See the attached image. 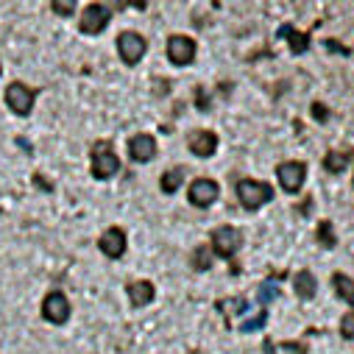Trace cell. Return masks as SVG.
Returning a JSON list of instances; mask_svg holds the SVG:
<instances>
[{
  "instance_id": "6da1fadb",
  "label": "cell",
  "mask_w": 354,
  "mask_h": 354,
  "mask_svg": "<svg viewBox=\"0 0 354 354\" xmlns=\"http://www.w3.org/2000/svg\"><path fill=\"white\" fill-rule=\"evenodd\" d=\"M234 193H237L240 207L248 209V212H257V209H262L265 204L274 201V185L262 182V179H240V182L234 185Z\"/></svg>"
},
{
  "instance_id": "7a4b0ae2",
  "label": "cell",
  "mask_w": 354,
  "mask_h": 354,
  "mask_svg": "<svg viewBox=\"0 0 354 354\" xmlns=\"http://www.w3.org/2000/svg\"><path fill=\"white\" fill-rule=\"evenodd\" d=\"M90 170H93V179H98V182H109V179L118 176L120 159H118V153H115L109 140H98L90 148Z\"/></svg>"
},
{
  "instance_id": "3957f363",
  "label": "cell",
  "mask_w": 354,
  "mask_h": 354,
  "mask_svg": "<svg viewBox=\"0 0 354 354\" xmlns=\"http://www.w3.org/2000/svg\"><path fill=\"white\" fill-rule=\"evenodd\" d=\"M240 248H243V232H240L237 226L223 223V226H218V229L212 232V237H209V251H212V257L234 259V257L240 254Z\"/></svg>"
},
{
  "instance_id": "277c9868",
  "label": "cell",
  "mask_w": 354,
  "mask_h": 354,
  "mask_svg": "<svg viewBox=\"0 0 354 354\" xmlns=\"http://www.w3.org/2000/svg\"><path fill=\"white\" fill-rule=\"evenodd\" d=\"M277 179H279L282 193H288V196H299L301 187H304V182H307V162H301V159L279 162V167H277Z\"/></svg>"
},
{
  "instance_id": "5b68a950",
  "label": "cell",
  "mask_w": 354,
  "mask_h": 354,
  "mask_svg": "<svg viewBox=\"0 0 354 354\" xmlns=\"http://www.w3.org/2000/svg\"><path fill=\"white\" fill-rule=\"evenodd\" d=\"M165 53H167V59H170L173 67H190V64L196 62L198 45H196V39L187 37V34H170Z\"/></svg>"
},
{
  "instance_id": "8992f818",
  "label": "cell",
  "mask_w": 354,
  "mask_h": 354,
  "mask_svg": "<svg viewBox=\"0 0 354 354\" xmlns=\"http://www.w3.org/2000/svg\"><path fill=\"white\" fill-rule=\"evenodd\" d=\"M109 23H112V9L104 3H90V6H84V15L78 20V31L86 37H98L101 31H106Z\"/></svg>"
},
{
  "instance_id": "52a82bcc",
  "label": "cell",
  "mask_w": 354,
  "mask_h": 354,
  "mask_svg": "<svg viewBox=\"0 0 354 354\" xmlns=\"http://www.w3.org/2000/svg\"><path fill=\"white\" fill-rule=\"evenodd\" d=\"M218 198H221V185L215 179H207V176H198L187 187V201L198 209H209Z\"/></svg>"
},
{
  "instance_id": "ba28073f",
  "label": "cell",
  "mask_w": 354,
  "mask_h": 354,
  "mask_svg": "<svg viewBox=\"0 0 354 354\" xmlns=\"http://www.w3.org/2000/svg\"><path fill=\"white\" fill-rule=\"evenodd\" d=\"M6 104L15 115L20 118H28L34 112V104H37V90H31V86H26L23 81H15L6 86Z\"/></svg>"
},
{
  "instance_id": "9c48e42d",
  "label": "cell",
  "mask_w": 354,
  "mask_h": 354,
  "mask_svg": "<svg viewBox=\"0 0 354 354\" xmlns=\"http://www.w3.org/2000/svg\"><path fill=\"white\" fill-rule=\"evenodd\" d=\"M145 50H148V42H145L142 34H137V31H123V34H118V53H120L123 64H129V67L140 64L142 56H145Z\"/></svg>"
},
{
  "instance_id": "30bf717a",
  "label": "cell",
  "mask_w": 354,
  "mask_h": 354,
  "mask_svg": "<svg viewBox=\"0 0 354 354\" xmlns=\"http://www.w3.org/2000/svg\"><path fill=\"white\" fill-rule=\"evenodd\" d=\"M42 318L48 324H56V326L70 321V301H67V296L62 290H50L42 299Z\"/></svg>"
},
{
  "instance_id": "8fae6325",
  "label": "cell",
  "mask_w": 354,
  "mask_h": 354,
  "mask_svg": "<svg viewBox=\"0 0 354 354\" xmlns=\"http://www.w3.org/2000/svg\"><path fill=\"white\" fill-rule=\"evenodd\" d=\"M218 142H221L218 134L209 131V129H196V131L187 134V148H190V153L198 156V159H209V156H215Z\"/></svg>"
},
{
  "instance_id": "7c38bea8",
  "label": "cell",
  "mask_w": 354,
  "mask_h": 354,
  "mask_svg": "<svg viewBox=\"0 0 354 354\" xmlns=\"http://www.w3.org/2000/svg\"><path fill=\"white\" fill-rule=\"evenodd\" d=\"M98 248H101V254L106 259H120L126 254V248H129V237H126V232L120 226H109L98 237Z\"/></svg>"
},
{
  "instance_id": "4fadbf2b",
  "label": "cell",
  "mask_w": 354,
  "mask_h": 354,
  "mask_svg": "<svg viewBox=\"0 0 354 354\" xmlns=\"http://www.w3.org/2000/svg\"><path fill=\"white\" fill-rule=\"evenodd\" d=\"M277 39H285L293 56H304V53H310V48H313L310 31H299L293 23H282L279 31H277Z\"/></svg>"
},
{
  "instance_id": "5bb4252c",
  "label": "cell",
  "mask_w": 354,
  "mask_h": 354,
  "mask_svg": "<svg viewBox=\"0 0 354 354\" xmlns=\"http://www.w3.org/2000/svg\"><path fill=\"white\" fill-rule=\"evenodd\" d=\"M129 159L137 162V165L153 162V159H156V137H153V134H145V131L134 134V137L129 140Z\"/></svg>"
},
{
  "instance_id": "9a60e30c",
  "label": "cell",
  "mask_w": 354,
  "mask_h": 354,
  "mask_svg": "<svg viewBox=\"0 0 354 354\" xmlns=\"http://www.w3.org/2000/svg\"><path fill=\"white\" fill-rule=\"evenodd\" d=\"M351 162H354V148H351V145L329 148V151L324 153V159H321L324 170H326V173H332V176H337V173L348 170V165H351Z\"/></svg>"
},
{
  "instance_id": "2e32d148",
  "label": "cell",
  "mask_w": 354,
  "mask_h": 354,
  "mask_svg": "<svg viewBox=\"0 0 354 354\" xmlns=\"http://www.w3.org/2000/svg\"><path fill=\"white\" fill-rule=\"evenodd\" d=\"M126 293H129V301H131L134 307H148V304L156 299V288H153V282H148V279H134V282H129V285H126Z\"/></svg>"
},
{
  "instance_id": "e0dca14e",
  "label": "cell",
  "mask_w": 354,
  "mask_h": 354,
  "mask_svg": "<svg viewBox=\"0 0 354 354\" xmlns=\"http://www.w3.org/2000/svg\"><path fill=\"white\" fill-rule=\"evenodd\" d=\"M293 293H296V299L299 301H313L315 299V293H318V279L313 277V271H299L296 277H293Z\"/></svg>"
},
{
  "instance_id": "ac0fdd59",
  "label": "cell",
  "mask_w": 354,
  "mask_h": 354,
  "mask_svg": "<svg viewBox=\"0 0 354 354\" xmlns=\"http://www.w3.org/2000/svg\"><path fill=\"white\" fill-rule=\"evenodd\" d=\"M185 179H187V167L176 165V167H170V170H165V173H162V179H159V190H162L165 196H173V193H179V187L185 185Z\"/></svg>"
},
{
  "instance_id": "d6986e66",
  "label": "cell",
  "mask_w": 354,
  "mask_h": 354,
  "mask_svg": "<svg viewBox=\"0 0 354 354\" xmlns=\"http://www.w3.org/2000/svg\"><path fill=\"white\" fill-rule=\"evenodd\" d=\"M332 288H335V293L354 310V279H351L348 274L335 271V274H332Z\"/></svg>"
},
{
  "instance_id": "ffe728a7",
  "label": "cell",
  "mask_w": 354,
  "mask_h": 354,
  "mask_svg": "<svg viewBox=\"0 0 354 354\" xmlns=\"http://www.w3.org/2000/svg\"><path fill=\"white\" fill-rule=\"evenodd\" d=\"M279 299V285L274 279H265L259 282V290H257V301H259V310H268V304H274Z\"/></svg>"
},
{
  "instance_id": "44dd1931",
  "label": "cell",
  "mask_w": 354,
  "mask_h": 354,
  "mask_svg": "<svg viewBox=\"0 0 354 354\" xmlns=\"http://www.w3.org/2000/svg\"><path fill=\"white\" fill-rule=\"evenodd\" d=\"M315 240H318V245H324V248H335L337 245V237H335V226H332V221H318V229H315Z\"/></svg>"
},
{
  "instance_id": "7402d4cb",
  "label": "cell",
  "mask_w": 354,
  "mask_h": 354,
  "mask_svg": "<svg viewBox=\"0 0 354 354\" xmlns=\"http://www.w3.org/2000/svg\"><path fill=\"white\" fill-rule=\"evenodd\" d=\"M193 271H198V274H207L209 268H212V251L207 248V245H198L196 251H193Z\"/></svg>"
},
{
  "instance_id": "603a6c76",
  "label": "cell",
  "mask_w": 354,
  "mask_h": 354,
  "mask_svg": "<svg viewBox=\"0 0 354 354\" xmlns=\"http://www.w3.org/2000/svg\"><path fill=\"white\" fill-rule=\"evenodd\" d=\"M265 324H268V310H259L254 318H245V321L240 324V332H243V335H251V332H259Z\"/></svg>"
},
{
  "instance_id": "cb8c5ba5",
  "label": "cell",
  "mask_w": 354,
  "mask_h": 354,
  "mask_svg": "<svg viewBox=\"0 0 354 354\" xmlns=\"http://www.w3.org/2000/svg\"><path fill=\"white\" fill-rule=\"evenodd\" d=\"M337 332L343 340H354V310L343 313L340 315V324H337Z\"/></svg>"
},
{
  "instance_id": "d4e9b609",
  "label": "cell",
  "mask_w": 354,
  "mask_h": 354,
  "mask_svg": "<svg viewBox=\"0 0 354 354\" xmlns=\"http://www.w3.org/2000/svg\"><path fill=\"white\" fill-rule=\"evenodd\" d=\"M50 9L59 15V17H70L75 12V0H50Z\"/></svg>"
},
{
  "instance_id": "484cf974",
  "label": "cell",
  "mask_w": 354,
  "mask_h": 354,
  "mask_svg": "<svg viewBox=\"0 0 354 354\" xmlns=\"http://www.w3.org/2000/svg\"><path fill=\"white\" fill-rule=\"evenodd\" d=\"M310 112H313V118H315L321 126H324V123L332 118V112H329V109H326V104H321V101H315V104L310 106Z\"/></svg>"
},
{
  "instance_id": "4316f807",
  "label": "cell",
  "mask_w": 354,
  "mask_h": 354,
  "mask_svg": "<svg viewBox=\"0 0 354 354\" xmlns=\"http://www.w3.org/2000/svg\"><path fill=\"white\" fill-rule=\"evenodd\" d=\"M223 304H232L229 310L237 313V315H243V313L248 310V299H245V296H234V299H229V301H223Z\"/></svg>"
},
{
  "instance_id": "83f0119b",
  "label": "cell",
  "mask_w": 354,
  "mask_h": 354,
  "mask_svg": "<svg viewBox=\"0 0 354 354\" xmlns=\"http://www.w3.org/2000/svg\"><path fill=\"white\" fill-rule=\"evenodd\" d=\"M279 348H282L285 354H307V346H304V343H290V340H288V343H282Z\"/></svg>"
},
{
  "instance_id": "f1b7e54d",
  "label": "cell",
  "mask_w": 354,
  "mask_h": 354,
  "mask_svg": "<svg viewBox=\"0 0 354 354\" xmlns=\"http://www.w3.org/2000/svg\"><path fill=\"white\" fill-rule=\"evenodd\" d=\"M196 109L198 112H209V98H204V86H198V90H196Z\"/></svg>"
},
{
  "instance_id": "f546056e",
  "label": "cell",
  "mask_w": 354,
  "mask_h": 354,
  "mask_svg": "<svg viewBox=\"0 0 354 354\" xmlns=\"http://www.w3.org/2000/svg\"><path fill=\"white\" fill-rule=\"evenodd\" d=\"M326 48H329V50H335V53H346V56H348V48H343V45H337V42H332V39L326 42Z\"/></svg>"
},
{
  "instance_id": "4dcf8cb0",
  "label": "cell",
  "mask_w": 354,
  "mask_h": 354,
  "mask_svg": "<svg viewBox=\"0 0 354 354\" xmlns=\"http://www.w3.org/2000/svg\"><path fill=\"white\" fill-rule=\"evenodd\" d=\"M34 185H37V187H42V190H48V193L53 190V187H50V185H48L45 179H42V176H34Z\"/></svg>"
},
{
  "instance_id": "1f68e13d",
  "label": "cell",
  "mask_w": 354,
  "mask_h": 354,
  "mask_svg": "<svg viewBox=\"0 0 354 354\" xmlns=\"http://www.w3.org/2000/svg\"><path fill=\"white\" fill-rule=\"evenodd\" d=\"M262 351H265V354H277V346H274V340H265V343H262Z\"/></svg>"
},
{
  "instance_id": "d6a6232c",
  "label": "cell",
  "mask_w": 354,
  "mask_h": 354,
  "mask_svg": "<svg viewBox=\"0 0 354 354\" xmlns=\"http://www.w3.org/2000/svg\"><path fill=\"white\" fill-rule=\"evenodd\" d=\"M0 73H3V64H0Z\"/></svg>"
},
{
  "instance_id": "836d02e7",
  "label": "cell",
  "mask_w": 354,
  "mask_h": 354,
  "mask_svg": "<svg viewBox=\"0 0 354 354\" xmlns=\"http://www.w3.org/2000/svg\"><path fill=\"white\" fill-rule=\"evenodd\" d=\"M351 185H354V179H351Z\"/></svg>"
}]
</instances>
